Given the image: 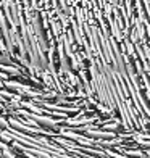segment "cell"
<instances>
[]
</instances>
